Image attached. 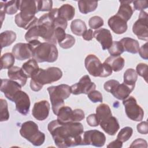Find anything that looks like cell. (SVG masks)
<instances>
[{"label":"cell","instance_id":"obj_1","mask_svg":"<svg viewBox=\"0 0 148 148\" xmlns=\"http://www.w3.org/2000/svg\"><path fill=\"white\" fill-rule=\"evenodd\" d=\"M56 145L58 147H68L83 145V126L79 122L60 123L53 120L47 125Z\"/></svg>","mask_w":148,"mask_h":148},{"label":"cell","instance_id":"obj_2","mask_svg":"<svg viewBox=\"0 0 148 148\" xmlns=\"http://www.w3.org/2000/svg\"><path fill=\"white\" fill-rule=\"evenodd\" d=\"M20 12L15 16L16 25L24 29L28 30L38 22V18L35 16L38 12L37 1H20Z\"/></svg>","mask_w":148,"mask_h":148},{"label":"cell","instance_id":"obj_3","mask_svg":"<svg viewBox=\"0 0 148 148\" xmlns=\"http://www.w3.org/2000/svg\"><path fill=\"white\" fill-rule=\"evenodd\" d=\"M32 49V57L38 62H55L58 56L56 46L49 42L34 40L28 42Z\"/></svg>","mask_w":148,"mask_h":148},{"label":"cell","instance_id":"obj_4","mask_svg":"<svg viewBox=\"0 0 148 148\" xmlns=\"http://www.w3.org/2000/svg\"><path fill=\"white\" fill-rule=\"evenodd\" d=\"M62 76V72L59 68L49 67L46 69L39 68L31 77V89L34 91H39L45 84L57 82Z\"/></svg>","mask_w":148,"mask_h":148},{"label":"cell","instance_id":"obj_5","mask_svg":"<svg viewBox=\"0 0 148 148\" xmlns=\"http://www.w3.org/2000/svg\"><path fill=\"white\" fill-rule=\"evenodd\" d=\"M51 103L52 110L57 116L59 109L64 106V99H67L71 94V86L62 84L56 86H50L47 88Z\"/></svg>","mask_w":148,"mask_h":148},{"label":"cell","instance_id":"obj_6","mask_svg":"<svg viewBox=\"0 0 148 148\" xmlns=\"http://www.w3.org/2000/svg\"><path fill=\"white\" fill-rule=\"evenodd\" d=\"M84 65L88 73L94 77H106L112 74V69L105 62L102 64L94 54L88 55L84 60Z\"/></svg>","mask_w":148,"mask_h":148},{"label":"cell","instance_id":"obj_7","mask_svg":"<svg viewBox=\"0 0 148 148\" xmlns=\"http://www.w3.org/2000/svg\"><path fill=\"white\" fill-rule=\"evenodd\" d=\"M20 134L35 146L42 145L45 140V134L39 130L38 125L32 121L23 123L20 130Z\"/></svg>","mask_w":148,"mask_h":148},{"label":"cell","instance_id":"obj_8","mask_svg":"<svg viewBox=\"0 0 148 148\" xmlns=\"http://www.w3.org/2000/svg\"><path fill=\"white\" fill-rule=\"evenodd\" d=\"M57 120L60 123H68L72 122H79L84 118V112L80 109L73 110L68 106L61 107L57 114Z\"/></svg>","mask_w":148,"mask_h":148},{"label":"cell","instance_id":"obj_9","mask_svg":"<svg viewBox=\"0 0 148 148\" xmlns=\"http://www.w3.org/2000/svg\"><path fill=\"white\" fill-rule=\"evenodd\" d=\"M125 113L127 117L135 121H140L143 120L144 112L143 109L137 103L136 99L132 96H129L123 100Z\"/></svg>","mask_w":148,"mask_h":148},{"label":"cell","instance_id":"obj_10","mask_svg":"<svg viewBox=\"0 0 148 148\" xmlns=\"http://www.w3.org/2000/svg\"><path fill=\"white\" fill-rule=\"evenodd\" d=\"M147 13L145 11H140L138 19L132 26L133 33L140 40L147 41L148 40V25Z\"/></svg>","mask_w":148,"mask_h":148},{"label":"cell","instance_id":"obj_11","mask_svg":"<svg viewBox=\"0 0 148 148\" xmlns=\"http://www.w3.org/2000/svg\"><path fill=\"white\" fill-rule=\"evenodd\" d=\"M106 142V136L103 133L92 130L85 131L83 137V145H92L95 147H102Z\"/></svg>","mask_w":148,"mask_h":148},{"label":"cell","instance_id":"obj_12","mask_svg":"<svg viewBox=\"0 0 148 148\" xmlns=\"http://www.w3.org/2000/svg\"><path fill=\"white\" fill-rule=\"evenodd\" d=\"M95 84L91 82L88 75L83 76L79 82L71 86V93L74 95L80 94H88L91 91L95 90Z\"/></svg>","mask_w":148,"mask_h":148},{"label":"cell","instance_id":"obj_13","mask_svg":"<svg viewBox=\"0 0 148 148\" xmlns=\"http://www.w3.org/2000/svg\"><path fill=\"white\" fill-rule=\"evenodd\" d=\"M21 86L11 79H1V91L10 101H13L16 95L21 91Z\"/></svg>","mask_w":148,"mask_h":148},{"label":"cell","instance_id":"obj_14","mask_svg":"<svg viewBox=\"0 0 148 148\" xmlns=\"http://www.w3.org/2000/svg\"><path fill=\"white\" fill-rule=\"evenodd\" d=\"M13 102L16 104V109L20 114L27 115L30 108V99L28 95L24 91H20L15 97Z\"/></svg>","mask_w":148,"mask_h":148},{"label":"cell","instance_id":"obj_15","mask_svg":"<svg viewBox=\"0 0 148 148\" xmlns=\"http://www.w3.org/2000/svg\"><path fill=\"white\" fill-rule=\"evenodd\" d=\"M50 104L46 100L40 101L36 102L32 110V114L35 119L39 121L46 119L49 114Z\"/></svg>","mask_w":148,"mask_h":148},{"label":"cell","instance_id":"obj_16","mask_svg":"<svg viewBox=\"0 0 148 148\" xmlns=\"http://www.w3.org/2000/svg\"><path fill=\"white\" fill-rule=\"evenodd\" d=\"M94 38L98 41L103 50L108 49L112 44V36L110 31L105 28H99L94 32Z\"/></svg>","mask_w":148,"mask_h":148},{"label":"cell","instance_id":"obj_17","mask_svg":"<svg viewBox=\"0 0 148 148\" xmlns=\"http://www.w3.org/2000/svg\"><path fill=\"white\" fill-rule=\"evenodd\" d=\"M12 54L18 60H25L32 57V49L29 43H18L13 46Z\"/></svg>","mask_w":148,"mask_h":148},{"label":"cell","instance_id":"obj_18","mask_svg":"<svg viewBox=\"0 0 148 148\" xmlns=\"http://www.w3.org/2000/svg\"><path fill=\"white\" fill-rule=\"evenodd\" d=\"M108 25L116 34H123L127 29V22L117 15L110 17L108 21Z\"/></svg>","mask_w":148,"mask_h":148},{"label":"cell","instance_id":"obj_19","mask_svg":"<svg viewBox=\"0 0 148 148\" xmlns=\"http://www.w3.org/2000/svg\"><path fill=\"white\" fill-rule=\"evenodd\" d=\"M134 86L127 85L124 83L120 84L119 82L110 93L117 99L124 100L130 96V94L134 90Z\"/></svg>","mask_w":148,"mask_h":148},{"label":"cell","instance_id":"obj_20","mask_svg":"<svg viewBox=\"0 0 148 148\" xmlns=\"http://www.w3.org/2000/svg\"><path fill=\"white\" fill-rule=\"evenodd\" d=\"M99 125L102 129L109 135H114L120 128L117 119L112 116L101 121Z\"/></svg>","mask_w":148,"mask_h":148},{"label":"cell","instance_id":"obj_21","mask_svg":"<svg viewBox=\"0 0 148 148\" xmlns=\"http://www.w3.org/2000/svg\"><path fill=\"white\" fill-rule=\"evenodd\" d=\"M8 76L9 79L17 82L21 86H25L28 78L22 68L17 66H13L8 69Z\"/></svg>","mask_w":148,"mask_h":148},{"label":"cell","instance_id":"obj_22","mask_svg":"<svg viewBox=\"0 0 148 148\" xmlns=\"http://www.w3.org/2000/svg\"><path fill=\"white\" fill-rule=\"evenodd\" d=\"M120 6L116 15L118 16L126 22H127L131 18L134 13V10L130 5V3H132V1H120Z\"/></svg>","mask_w":148,"mask_h":148},{"label":"cell","instance_id":"obj_23","mask_svg":"<svg viewBox=\"0 0 148 148\" xmlns=\"http://www.w3.org/2000/svg\"><path fill=\"white\" fill-rule=\"evenodd\" d=\"M123 45L124 50L132 54H136L139 51V43L138 40L126 37L121 39L120 41Z\"/></svg>","mask_w":148,"mask_h":148},{"label":"cell","instance_id":"obj_24","mask_svg":"<svg viewBox=\"0 0 148 148\" xmlns=\"http://www.w3.org/2000/svg\"><path fill=\"white\" fill-rule=\"evenodd\" d=\"M104 62L108 64L114 72H119L123 69L125 61L121 56H110L105 60Z\"/></svg>","mask_w":148,"mask_h":148},{"label":"cell","instance_id":"obj_25","mask_svg":"<svg viewBox=\"0 0 148 148\" xmlns=\"http://www.w3.org/2000/svg\"><path fill=\"white\" fill-rule=\"evenodd\" d=\"M22 69L27 76L28 78H31L39 68L38 62L35 59L31 58L23 64Z\"/></svg>","mask_w":148,"mask_h":148},{"label":"cell","instance_id":"obj_26","mask_svg":"<svg viewBox=\"0 0 148 148\" xmlns=\"http://www.w3.org/2000/svg\"><path fill=\"white\" fill-rule=\"evenodd\" d=\"M58 16L66 21L71 20L75 16V9L71 5L66 3L62 5L58 9Z\"/></svg>","mask_w":148,"mask_h":148},{"label":"cell","instance_id":"obj_27","mask_svg":"<svg viewBox=\"0 0 148 148\" xmlns=\"http://www.w3.org/2000/svg\"><path fill=\"white\" fill-rule=\"evenodd\" d=\"M16 39V34L12 31H5L0 35V42L1 48L8 47L12 45Z\"/></svg>","mask_w":148,"mask_h":148},{"label":"cell","instance_id":"obj_28","mask_svg":"<svg viewBox=\"0 0 148 148\" xmlns=\"http://www.w3.org/2000/svg\"><path fill=\"white\" fill-rule=\"evenodd\" d=\"M77 3L79 11L83 14H87L93 12L98 6L97 1H79Z\"/></svg>","mask_w":148,"mask_h":148},{"label":"cell","instance_id":"obj_29","mask_svg":"<svg viewBox=\"0 0 148 148\" xmlns=\"http://www.w3.org/2000/svg\"><path fill=\"white\" fill-rule=\"evenodd\" d=\"M71 29L73 34L77 36H82L87 30V26L84 21L80 19H75L71 24Z\"/></svg>","mask_w":148,"mask_h":148},{"label":"cell","instance_id":"obj_30","mask_svg":"<svg viewBox=\"0 0 148 148\" xmlns=\"http://www.w3.org/2000/svg\"><path fill=\"white\" fill-rule=\"evenodd\" d=\"M96 115L99 122L112 116L110 107L106 103H101L96 108Z\"/></svg>","mask_w":148,"mask_h":148},{"label":"cell","instance_id":"obj_31","mask_svg":"<svg viewBox=\"0 0 148 148\" xmlns=\"http://www.w3.org/2000/svg\"><path fill=\"white\" fill-rule=\"evenodd\" d=\"M15 62V57L11 53H6L1 57V69H10Z\"/></svg>","mask_w":148,"mask_h":148},{"label":"cell","instance_id":"obj_32","mask_svg":"<svg viewBox=\"0 0 148 148\" xmlns=\"http://www.w3.org/2000/svg\"><path fill=\"white\" fill-rule=\"evenodd\" d=\"M138 79V74L132 68L127 69L124 73V82L125 84L134 86Z\"/></svg>","mask_w":148,"mask_h":148},{"label":"cell","instance_id":"obj_33","mask_svg":"<svg viewBox=\"0 0 148 148\" xmlns=\"http://www.w3.org/2000/svg\"><path fill=\"white\" fill-rule=\"evenodd\" d=\"M4 8L5 12L10 15L17 13L20 8V1H5Z\"/></svg>","mask_w":148,"mask_h":148},{"label":"cell","instance_id":"obj_34","mask_svg":"<svg viewBox=\"0 0 148 148\" xmlns=\"http://www.w3.org/2000/svg\"><path fill=\"white\" fill-rule=\"evenodd\" d=\"M108 51L111 56H120L124 51L122 44L120 41H113L112 45L108 49Z\"/></svg>","mask_w":148,"mask_h":148},{"label":"cell","instance_id":"obj_35","mask_svg":"<svg viewBox=\"0 0 148 148\" xmlns=\"http://www.w3.org/2000/svg\"><path fill=\"white\" fill-rule=\"evenodd\" d=\"M133 133V130L130 127H125L123 128L117 136V139L122 142H126L132 136Z\"/></svg>","mask_w":148,"mask_h":148},{"label":"cell","instance_id":"obj_36","mask_svg":"<svg viewBox=\"0 0 148 148\" xmlns=\"http://www.w3.org/2000/svg\"><path fill=\"white\" fill-rule=\"evenodd\" d=\"M0 111H1V121H7L9 119V113L8 111V103L3 99H0Z\"/></svg>","mask_w":148,"mask_h":148},{"label":"cell","instance_id":"obj_37","mask_svg":"<svg viewBox=\"0 0 148 148\" xmlns=\"http://www.w3.org/2000/svg\"><path fill=\"white\" fill-rule=\"evenodd\" d=\"M88 25L91 29H98L103 25V19L98 16L91 17L88 20Z\"/></svg>","mask_w":148,"mask_h":148},{"label":"cell","instance_id":"obj_38","mask_svg":"<svg viewBox=\"0 0 148 148\" xmlns=\"http://www.w3.org/2000/svg\"><path fill=\"white\" fill-rule=\"evenodd\" d=\"M75 43V38L72 35L66 34L65 38L61 42L59 43L58 45L61 47L65 49H67L72 47Z\"/></svg>","mask_w":148,"mask_h":148},{"label":"cell","instance_id":"obj_39","mask_svg":"<svg viewBox=\"0 0 148 148\" xmlns=\"http://www.w3.org/2000/svg\"><path fill=\"white\" fill-rule=\"evenodd\" d=\"M38 10L39 11H51L53 7L52 1H37Z\"/></svg>","mask_w":148,"mask_h":148},{"label":"cell","instance_id":"obj_40","mask_svg":"<svg viewBox=\"0 0 148 148\" xmlns=\"http://www.w3.org/2000/svg\"><path fill=\"white\" fill-rule=\"evenodd\" d=\"M136 72L138 75L143 77L146 82H147V65L145 63H140L137 65Z\"/></svg>","mask_w":148,"mask_h":148},{"label":"cell","instance_id":"obj_41","mask_svg":"<svg viewBox=\"0 0 148 148\" xmlns=\"http://www.w3.org/2000/svg\"><path fill=\"white\" fill-rule=\"evenodd\" d=\"M87 96L88 98L94 103L102 102L103 101L102 94L99 91L95 90L90 92L87 94Z\"/></svg>","mask_w":148,"mask_h":148},{"label":"cell","instance_id":"obj_42","mask_svg":"<svg viewBox=\"0 0 148 148\" xmlns=\"http://www.w3.org/2000/svg\"><path fill=\"white\" fill-rule=\"evenodd\" d=\"M134 5V8L136 10L143 11L145 9L147 8V1H132Z\"/></svg>","mask_w":148,"mask_h":148},{"label":"cell","instance_id":"obj_43","mask_svg":"<svg viewBox=\"0 0 148 148\" xmlns=\"http://www.w3.org/2000/svg\"><path fill=\"white\" fill-rule=\"evenodd\" d=\"M87 123L91 127H97L99 124L98 119L96 114H91L87 117Z\"/></svg>","mask_w":148,"mask_h":148},{"label":"cell","instance_id":"obj_44","mask_svg":"<svg viewBox=\"0 0 148 148\" xmlns=\"http://www.w3.org/2000/svg\"><path fill=\"white\" fill-rule=\"evenodd\" d=\"M130 147H145L146 148L147 147V142L142 139V138H138L135 140L130 145Z\"/></svg>","mask_w":148,"mask_h":148},{"label":"cell","instance_id":"obj_45","mask_svg":"<svg viewBox=\"0 0 148 148\" xmlns=\"http://www.w3.org/2000/svg\"><path fill=\"white\" fill-rule=\"evenodd\" d=\"M119 83L117 80H109L107 82H106L103 85V87L105 90L109 92H111L112 90L114 88V87L116 86V85Z\"/></svg>","mask_w":148,"mask_h":148},{"label":"cell","instance_id":"obj_46","mask_svg":"<svg viewBox=\"0 0 148 148\" xmlns=\"http://www.w3.org/2000/svg\"><path fill=\"white\" fill-rule=\"evenodd\" d=\"M137 131L141 134H147L148 133V123L147 121H142L137 125Z\"/></svg>","mask_w":148,"mask_h":148},{"label":"cell","instance_id":"obj_47","mask_svg":"<svg viewBox=\"0 0 148 148\" xmlns=\"http://www.w3.org/2000/svg\"><path fill=\"white\" fill-rule=\"evenodd\" d=\"M139 54L140 56L145 60L148 59V47H147V42L142 45L139 49Z\"/></svg>","mask_w":148,"mask_h":148},{"label":"cell","instance_id":"obj_48","mask_svg":"<svg viewBox=\"0 0 148 148\" xmlns=\"http://www.w3.org/2000/svg\"><path fill=\"white\" fill-rule=\"evenodd\" d=\"M94 32L92 31V29H87L84 34L82 35L83 39L85 40L90 41L94 38Z\"/></svg>","mask_w":148,"mask_h":148},{"label":"cell","instance_id":"obj_49","mask_svg":"<svg viewBox=\"0 0 148 148\" xmlns=\"http://www.w3.org/2000/svg\"><path fill=\"white\" fill-rule=\"evenodd\" d=\"M123 146V142L118 139H116L112 142H110L108 146V147H113V148H121Z\"/></svg>","mask_w":148,"mask_h":148},{"label":"cell","instance_id":"obj_50","mask_svg":"<svg viewBox=\"0 0 148 148\" xmlns=\"http://www.w3.org/2000/svg\"><path fill=\"white\" fill-rule=\"evenodd\" d=\"M0 5H1V23L3 22V20L5 17V8H4V5L5 3L3 2L2 1H1L0 2Z\"/></svg>","mask_w":148,"mask_h":148}]
</instances>
